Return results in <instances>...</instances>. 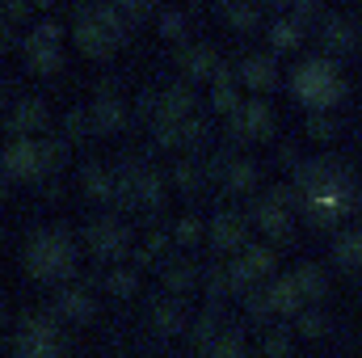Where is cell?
<instances>
[{
  "label": "cell",
  "instance_id": "obj_1",
  "mask_svg": "<svg viewBox=\"0 0 362 358\" xmlns=\"http://www.w3.org/2000/svg\"><path fill=\"white\" fill-rule=\"evenodd\" d=\"M25 270L38 278V282H59L76 270V245L64 228H51V232H38L30 245H25Z\"/></svg>",
  "mask_w": 362,
  "mask_h": 358
},
{
  "label": "cell",
  "instance_id": "obj_2",
  "mask_svg": "<svg viewBox=\"0 0 362 358\" xmlns=\"http://www.w3.org/2000/svg\"><path fill=\"white\" fill-rule=\"evenodd\" d=\"M299 185H303V198H308V211L316 219H337L350 202H354V190L341 173H333L329 165H308L299 173Z\"/></svg>",
  "mask_w": 362,
  "mask_h": 358
},
{
  "label": "cell",
  "instance_id": "obj_3",
  "mask_svg": "<svg viewBox=\"0 0 362 358\" xmlns=\"http://www.w3.org/2000/svg\"><path fill=\"white\" fill-rule=\"evenodd\" d=\"M59 156H64V148L51 144V139L13 135V139L4 144V152H0V169H4L8 178H17V181H30V178L51 173V169L59 165Z\"/></svg>",
  "mask_w": 362,
  "mask_h": 358
},
{
  "label": "cell",
  "instance_id": "obj_4",
  "mask_svg": "<svg viewBox=\"0 0 362 358\" xmlns=\"http://www.w3.org/2000/svg\"><path fill=\"white\" fill-rule=\"evenodd\" d=\"M291 93H295L303 105L325 110V105H333V101L346 93V85H341L337 64L325 59V55H316V59H303V64L291 72Z\"/></svg>",
  "mask_w": 362,
  "mask_h": 358
},
{
  "label": "cell",
  "instance_id": "obj_5",
  "mask_svg": "<svg viewBox=\"0 0 362 358\" xmlns=\"http://www.w3.org/2000/svg\"><path fill=\"white\" fill-rule=\"evenodd\" d=\"M127 38V17L105 0V4H89L76 17V47L89 55H105Z\"/></svg>",
  "mask_w": 362,
  "mask_h": 358
},
{
  "label": "cell",
  "instance_id": "obj_6",
  "mask_svg": "<svg viewBox=\"0 0 362 358\" xmlns=\"http://www.w3.org/2000/svg\"><path fill=\"white\" fill-rule=\"evenodd\" d=\"M13 350L25 358H47V354H64V337H59V325L51 316H30L21 325V333L13 337Z\"/></svg>",
  "mask_w": 362,
  "mask_h": 358
},
{
  "label": "cell",
  "instance_id": "obj_7",
  "mask_svg": "<svg viewBox=\"0 0 362 358\" xmlns=\"http://www.w3.org/2000/svg\"><path fill=\"white\" fill-rule=\"evenodd\" d=\"M274 270V253L270 249H262V245H240V258H232V266H228V278H232V287H257L266 274Z\"/></svg>",
  "mask_w": 362,
  "mask_h": 358
},
{
  "label": "cell",
  "instance_id": "obj_8",
  "mask_svg": "<svg viewBox=\"0 0 362 358\" xmlns=\"http://www.w3.org/2000/svg\"><path fill=\"white\" fill-rule=\"evenodd\" d=\"M262 304H266V312H274V316H295L308 299H303L295 274H282V278H270V287L262 291Z\"/></svg>",
  "mask_w": 362,
  "mask_h": 358
},
{
  "label": "cell",
  "instance_id": "obj_9",
  "mask_svg": "<svg viewBox=\"0 0 362 358\" xmlns=\"http://www.w3.org/2000/svg\"><path fill=\"white\" fill-rule=\"evenodd\" d=\"M89 245H93L97 258L118 262V258L127 253V228L114 224V219H97V224H89Z\"/></svg>",
  "mask_w": 362,
  "mask_h": 358
},
{
  "label": "cell",
  "instance_id": "obj_10",
  "mask_svg": "<svg viewBox=\"0 0 362 358\" xmlns=\"http://www.w3.org/2000/svg\"><path fill=\"white\" fill-rule=\"evenodd\" d=\"M38 127H47V101L42 97H17L8 110V131L13 135H34Z\"/></svg>",
  "mask_w": 362,
  "mask_h": 358
},
{
  "label": "cell",
  "instance_id": "obj_11",
  "mask_svg": "<svg viewBox=\"0 0 362 358\" xmlns=\"http://www.w3.org/2000/svg\"><path fill=\"white\" fill-rule=\"evenodd\" d=\"M232 131L236 135H245V139H257V135H266L270 131V105L266 101H236V110H232Z\"/></svg>",
  "mask_w": 362,
  "mask_h": 358
},
{
  "label": "cell",
  "instance_id": "obj_12",
  "mask_svg": "<svg viewBox=\"0 0 362 358\" xmlns=\"http://www.w3.org/2000/svg\"><path fill=\"white\" fill-rule=\"evenodd\" d=\"M253 224L266 232V236H286L291 232V211L282 207V198H262L257 207H253Z\"/></svg>",
  "mask_w": 362,
  "mask_h": 358
},
{
  "label": "cell",
  "instance_id": "obj_13",
  "mask_svg": "<svg viewBox=\"0 0 362 358\" xmlns=\"http://www.w3.org/2000/svg\"><path fill=\"white\" fill-rule=\"evenodd\" d=\"M55 316L59 321H68V325H89L93 321V299L85 291H59V299H55Z\"/></svg>",
  "mask_w": 362,
  "mask_h": 358
},
{
  "label": "cell",
  "instance_id": "obj_14",
  "mask_svg": "<svg viewBox=\"0 0 362 358\" xmlns=\"http://www.w3.org/2000/svg\"><path fill=\"white\" fill-rule=\"evenodd\" d=\"M240 81H245L249 89H270L274 81H278V64H274V55H249V59L240 64Z\"/></svg>",
  "mask_w": 362,
  "mask_h": 358
},
{
  "label": "cell",
  "instance_id": "obj_15",
  "mask_svg": "<svg viewBox=\"0 0 362 358\" xmlns=\"http://www.w3.org/2000/svg\"><path fill=\"white\" fill-rule=\"evenodd\" d=\"M211 245L223 249V253H228V249H240V245H245V224H240L236 215H219V219L211 224Z\"/></svg>",
  "mask_w": 362,
  "mask_h": 358
},
{
  "label": "cell",
  "instance_id": "obj_16",
  "mask_svg": "<svg viewBox=\"0 0 362 358\" xmlns=\"http://www.w3.org/2000/svg\"><path fill=\"white\" fill-rule=\"evenodd\" d=\"M89 118H93V127H97V131H118V127H122V101H118V97H110V93H101V97L93 101Z\"/></svg>",
  "mask_w": 362,
  "mask_h": 358
},
{
  "label": "cell",
  "instance_id": "obj_17",
  "mask_svg": "<svg viewBox=\"0 0 362 358\" xmlns=\"http://www.w3.org/2000/svg\"><path fill=\"white\" fill-rule=\"evenodd\" d=\"M211 101H215V110H223V114H232L236 110V81H232V72L223 68V64H215V72H211Z\"/></svg>",
  "mask_w": 362,
  "mask_h": 358
},
{
  "label": "cell",
  "instance_id": "obj_18",
  "mask_svg": "<svg viewBox=\"0 0 362 358\" xmlns=\"http://www.w3.org/2000/svg\"><path fill=\"white\" fill-rule=\"evenodd\" d=\"M152 329H156V333H181V329H185V312H181V304L160 299V304L152 308Z\"/></svg>",
  "mask_w": 362,
  "mask_h": 358
},
{
  "label": "cell",
  "instance_id": "obj_19",
  "mask_svg": "<svg viewBox=\"0 0 362 358\" xmlns=\"http://www.w3.org/2000/svg\"><path fill=\"white\" fill-rule=\"evenodd\" d=\"M295 282H299V291H303V299H325L329 295V278H325V270H316V266H299L295 270Z\"/></svg>",
  "mask_w": 362,
  "mask_h": 358
},
{
  "label": "cell",
  "instance_id": "obj_20",
  "mask_svg": "<svg viewBox=\"0 0 362 358\" xmlns=\"http://www.w3.org/2000/svg\"><path fill=\"white\" fill-rule=\"evenodd\" d=\"M333 258H337V266H346V270H362V232H346V236H337Z\"/></svg>",
  "mask_w": 362,
  "mask_h": 358
},
{
  "label": "cell",
  "instance_id": "obj_21",
  "mask_svg": "<svg viewBox=\"0 0 362 358\" xmlns=\"http://www.w3.org/2000/svg\"><path fill=\"white\" fill-rule=\"evenodd\" d=\"M253 178H257V169H253L249 161H232V165H228V173H223V185H228L232 194H240V190H249V185H253Z\"/></svg>",
  "mask_w": 362,
  "mask_h": 358
},
{
  "label": "cell",
  "instance_id": "obj_22",
  "mask_svg": "<svg viewBox=\"0 0 362 358\" xmlns=\"http://www.w3.org/2000/svg\"><path fill=\"white\" fill-rule=\"evenodd\" d=\"M105 287H110V295H135V287H139V278H135V270L127 266H114L110 274H105Z\"/></svg>",
  "mask_w": 362,
  "mask_h": 358
},
{
  "label": "cell",
  "instance_id": "obj_23",
  "mask_svg": "<svg viewBox=\"0 0 362 358\" xmlns=\"http://www.w3.org/2000/svg\"><path fill=\"white\" fill-rule=\"evenodd\" d=\"M325 38H329V47L346 51V47L354 42V30H350V25H341V17H329V21H325Z\"/></svg>",
  "mask_w": 362,
  "mask_h": 358
},
{
  "label": "cell",
  "instance_id": "obj_24",
  "mask_svg": "<svg viewBox=\"0 0 362 358\" xmlns=\"http://www.w3.org/2000/svg\"><path fill=\"white\" fill-rule=\"evenodd\" d=\"M270 42L274 47H282V51H291V47L299 42V25H295V21H274L270 25Z\"/></svg>",
  "mask_w": 362,
  "mask_h": 358
},
{
  "label": "cell",
  "instance_id": "obj_25",
  "mask_svg": "<svg viewBox=\"0 0 362 358\" xmlns=\"http://www.w3.org/2000/svg\"><path fill=\"white\" fill-rule=\"evenodd\" d=\"M295 316H299V337H320V333L329 329V321H325L320 312H303V308H299Z\"/></svg>",
  "mask_w": 362,
  "mask_h": 358
},
{
  "label": "cell",
  "instance_id": "obj_26",
  "mask_svg": "<svg viewBox=\"0 0 362 358\" xmlns=\"http://www.w3.org/2000/svg\"><path fill=\"white\" fill-rule=\"evenodd\" d=\"M110 4H114V8H118L122 17H144V13H148V8H152L156 0H110Z\"/></svg>",
  "mask_w": 362,
  "mask_h": 358
},
{
  "label": "cell",
  "instance_id": "obj_27",
  "mask_svg": "<svg viewBox=\"0 0 362 358\" xmlns=\"http://www.w3.org/2000/svg\"><path fill=\"white\" fill-rule=\"evenodd\" d=\"M262 350H270V354H291V337H282V333H266V337H262Z\"/></svg>",
  "mask_w": 362,
  "mask_h": 358
},
{
  "label": "cell",
  "instance_id": "obj_28",
  "mask_svg": "<svg viewBox=\"0 0 362 358\" xmlns=\"http://www.w3.org/2000/svg\"><path fill=\"white\" fill-rule=\"evenodd\" d=\"M160 30H165L169 38H177V34H185V17H181V13H165V21H160Z\"/></svg>",
  "mask_w": 362,
  "mask_h": 358
},
{
  "label": "cell",
  "instance_id": "obj_29",
  "mask_svg": "<svg viewBox=\"0 0 362 358\" xmlns=\"http://www.w3.org/2000/svg\"><path fill=\"white\" fill-rule=\"evenodd\" d=\"M0 34H4V21H0Z\"/></svg>",
  "mask_w": 362,
  "mask_h": 358
}]
</instances>
